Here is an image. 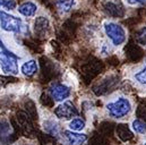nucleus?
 I'll list each match as a JSON object with an SVG mask.
<instances>
[{
  "mask_svg": "<svg viewBox=\"0 0 146 145\" xmlns=\"http://www.w3.org/2000/svg\"><path fill=\"white\" fill-rule=\"evenodd\" d=\"M17 121H18V125H19V127H21V129L25 136H30V135L34 134V128L32 126V122H31L27 113L22 112V111L18 112L17 113Z\"/></svg>",
  "mask_w": 146,
  "mask_h": 145,
  "instance_id": "1a4fd4ad",
  "label": "nucleus"
},
{
  "mask_svg": "<svg viewBox=\"0 0 146 145\" xmlns=\"http://www.w3.org/2000/svg\"><path fill=\"white\" fill-rule=\"evenodd\" d=\"M0 26L6 32H15L19 33L23 30V22L21 18L9 15L2 10H0Z\"/></svg>",
  "mask_w": 146,
  "mask_h": 145,
  "instance_id": "7ed1b4c3",
  "label": "nucleus"
},
{
  "mask_svg": "<svg viewBox=\"0 0 146 145\" xmlns=\"http://www.w3.org/2000/svg\"><path fill=\"white\" fill-rule=\"evenodd\" d=\"M65 140L69 145H84L87 141V136L85 134H80L74 130H66L64 133Z\"/></svg>",
  "mask_w": 146,
  "mask_h": 145,
  "instance_id": "9d476101",
  "label": "nucleus"
},
{
  "mask_svg": "<svg viewBox=\"0 0 146 145\" xmlns=\"http://www.w3.org/2000/svg\"><path fill=\"white\" fill-rule=\"evenodd\" d=\"M129 5H144L146 3V0H127Z\"/></svg>",
  "mask_w": 146,
  "mask_h": 145,
  "instance_id": "412c9836",
  "label": "nucleus"
},
{
  "mask_svg": "<svg viewBox=\"0 0 146 145\" xmlns=\"http://www.w3.org/2000/svg\"><path fill=\"white\" fill-rule=\"evenodd\" d=\"M0 7L8 10H13L16 8V2L14 0H0Z\"/></svg>",
  "mask_w": 146,
  "mask_h": 145,
  "instance_id": "aec40b11",
  "label": "nucleus"
},
{
  "mask_svg": "<svg viewBox=\"0 0 146 145\" xmlns=\"http://www.w3.org/2000/svg\"><path fill=\"white\" fill-rule=\"evenodd\" d=\"M21 71L23 72V75H25L27 77H32V76H34L37 72V63L35 60H33V59L29 60V61L23 64Z\"/></svg>",
  "mask_w": 146,
  "mask_h": 145,
  "instance_id": "ddd939ff",
  "label": "nucleus"
},
{
  "mask_svg": "<svg viewBox=\"0 0 146 145\" xmlns=\"http://www.w3.org/2000/svg\"><path fill=\"white\" fill-rule=\"evenodd\" d=\"M135 39L136 41L142 44V45H146V26L139 29L136 33H135Z\"/></svg>",
  "mask_w": 146,
  "mask_h": 145,
  "instance_id": "a211bd4d",
  "label": "nucleus"
},
{
  "mask_svg": "<svg viewBox=\"0 0 146 145\" xmlns=\"http://www.w3.org/2000/svg\"><path fill=\"white\" fill-rule=\"evenodd\" d=\"M54 114L59 119L69 120V119H73L74 117H77L78 111L70 101H62V103H60L54 109Z\"/></svg>",
  "mask_w": 146,
  "mask_h": 145,
  "instance_id": "39448f33",
  "label": "nucleus"
},
{
  "mask_svg": "<svg viewBox=\"0 0 146 145\" xmlns=\"http://www.w3.org/2000/svg\"><path fill=\"white\" fill-rule=\"evenodd\" d=\"M49 93L52 98L53 101H57V102H62V101H66V99H68L70 96V88L61 83H56V84H52L49 88Z\"/></svg>",
  "mask_w": 146,
  "mask_h": 145,
  "instance_id": "423d86ee",
  "label": "nucleus"
},
{
  "mask_svg": "<svg viewBox=\"0 0 146 145\" xmlns=\"http://www.w3.org/2000/svg\"><path fill=\"white\" fill-rule=\"evenodd\" d=\"M131 128L135 133L137 134H141V135H144L146 134V124L144 121H142L141 119H135L133 120L131 122Z\"/></svg>",
  "mask_w": 146,
  "mask_h": 145,
  "instance_id": "f3484780",
  "label": "nucleus"
},
{
  "mask_svg": "<svg viewBox=\"0 0 146 145\" xmlns=\"http://www.w3.org/2000/svg\"><path fill=\"white\" fill-rule=\"evenodd\" d=\"M14 136V128L9 124L8 120L1 119L0 120V142L3 145H7L13 142Z\"/></svg>",
  "mask_w": 146,
  "mask_h": 145,
  "instance_id": "6e6552de",
  "label": "nucleus"
},
{
  "mask_svg": "<svg viewBox=\"0 0 146 145\" xmlns=\"http://www.w3.org/2000/svg\"><path fill=\"white\" fill-rule=\"evenodd\" d=\"M19 145H32V144H19Z\"/></svg>",
  "mask_w": 146,
  "mask_h": 145,
  "instance_id": "4be33fe9",
  "label": "nucleus"
},
{
  "mask_svg": "<svg viewBox=\"0 0 146 145\" xmlns=\"http://www.w3.org/2000/svg\"><path fill=\"white\" fill-rule=\"evenodd\" d=\"M36 9H37L36 5L33 3V2H31V1H26V2L22 3V5L18 7V11H19L22 15L26 16V17H32V16H34L35 13H36Z\"/></svg>",
  "mask_w": 146,
  "mask_h": 145,
  "instance_id": "f8f14e48",
  "label": "nucleus"
},
{
  "mask_svg": "<svg viewBox=\"0 0 146 145\" xmlns=\"http://www.w3.org/2000/svg\"><path fill=\"white\" fill-rule=\"evenodd\" d=\"M104 32L107 36L111 40L114 45H121L126 41V31L125 29L115 23H106L104 24Z\"/></svg>",
  "mask_w": 146,
  "mask_h": 145,
  "instance_id": "20e7f679",
  "label": "nucleus"
},
{
  "mask_svg": "<svg viewBox=\"0 0 146 145\" xmlns=\"http://www.w3.org/2000/svg\"><path fill=\"white\" fill-rule=\"evenodd\" d=\"M43 128L44 130L52 135V136H58L59 135V132H60V128H59V125L54 121V120H46L43 122Z\"/></svg>",
  "mask_w": 146,
  "mask_h": 145,
  "instance_id": "4468645a",
  "label": "nucleus"
},
{
  "mask_svg": "<svg viewBox=\"0 0 146 145\" xmlns=\"http://www.w3.org/2000/svg\"><path fill=\"white\" fill-rule=\"evenodd\" d=\"M75 0H56V7L61 13H68L73 8Z\"/></svg>",
  "mask_w": 146,
  "mask_h": 145,
  "instance_id": "2eb2a0df",
  "label": "nucleus"
},
{
  "mask_svg": "<svg viewBox=\"0 0 146 145\" xmlns=\"http://www.w3.org/2000/svg\"><path fill=\"white\" fill-rule=\"evenodd\" d=\"M135 80L141 84V85H146V66L141 71V72H136L135 76H134Z\"/></svg>",
  "mask_w": 146,
  "mask_h": 145,
  "instance_id": "6ab92c4d",
  "label": "nucleus"
},
{
  "mask_svg": "<svg viewBox=\"0 0 146 145\" xmlns=\"http://www.w3.org/2000/svg\"><path fill=\"white\" fill-rule=\"evenodd\" d=\"M106 109L110 117L115 119H122L127 117L131 111V103L125 96H119L113 101H110L106 104Z\"/></svg>",
  "mask_w": 146,
  "mask_h": 145,
  "instance_id": "f257e3e1",
  "label": "nucleus"
},
{
  "mask_svg": "<svg viewBox=\"0 0 146 145\" xmlns=\"http://www.w3.org/2000/svg\"><path fill=\"white\" fill-rule=\"evenodd\" d=\"M50 29V24H49V19L40 16L37 17L34 22V32L37 36H45L49 32Z\"/></svg>",
  "mask_w": 146,
  "mask_h": 145,
  "instance_id": "9b49d317",
  "label": "nucleus"
},
{
  "mask_svg": "<svg viewBox=\"0 0 146 145\" xmlns=\"http://www.w3.org/2000/svg\"><path fill=\"white\" fill-rule=\"evenodd\" d=\"M0 45L2 47V50L0 51V67L2 69V72L8 75H16L18 74V66H17V61H18V57L16 55H14L13 52L8 51L1 43L0 41Z\"/></svg>",
  "mask_w": 146,
  "mask_h": 145,
  "instance_id": "f03ea898",
  "label": "nucleus"
},
{
  "mask_svg": "<svg viewBox=\"0 0 146 145\" xmlns=\"http://www.w3.org/2000/svg\"><path fill=\"white\" fill-rule=\"evenodd\" d=\"M144 145H146V143H144Z\"/></svg>",
  "mask_w": 146,
  "mask_h": 145,
  "instance_id": "5701e85b",
  "label": "nucleus"
},
{
  "mask_svg": "<svg viewBox=\"0 0 146 145\" xmlns=\"http://www.w3.org/2000/svg\"><path fill=\"white\" fill-rule=\"evenodd\" d=\"M86 124H85V120L82 119V118H73V120H70L69 122V129L74 130V132H80L85 128Z\"/></svg>",
  "mask_w": 146,
  "mask_h": 145,
  "instance_id": "dca6fc26",
  "label": "nucleus"
},
{
  "mask_svg": "<svg viewBox=\"0 0 146 145\" xmlns=\"http://www.w3.org/2000/svg\"><path fill=\"white\" fill-rule=\"evenodd\" d=\"M103 10L106 11L107 15L114 18H120L125 16V8L120 2L108 0L103 3Z\"/></svg>",
  "mask_w": 146,
  "mask_h": 145,
  "instance_id": "0eeeda50",
  "label": "nucleus"
}]
</instances>
